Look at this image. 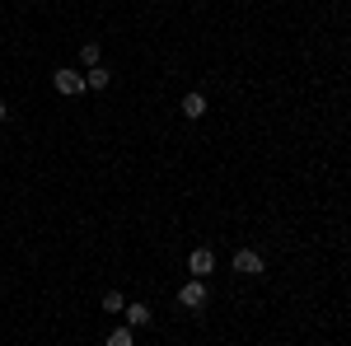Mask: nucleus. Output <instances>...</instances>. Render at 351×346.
<instances>
[{
    "instance_id": "1",
    "label": "nucleus",
    "mask_w": 351,
    "mask_h": 346,
    "mask_svg": "<svg viewBox=\"0 0 351 346\" xmlns=\"http://www.w3.org/2000/svg\"><path fill=\"white\" fill-rule=\"evenodd\" d=\"M52 84H56V94H66V99H80L84 94V75H75L71 66H61V71L52 75Z\"/></svg>"
},
{
    "instance_id": "2",
    "label": "nucleus",
    "mask_w": 351,
    "mask_h": 346,
    "mask_svg": "<svg viewBox=\"0 0 351 346\" xmlns=\"http://www.w3.org/2000/svg\"><path fill=\"white\" fill-rule=\"evenodd\" d=\"M234 271H239V276H258V271H263V253H253V248L234 253Z\"/></svg>"
},
{
    "instance_id": "3",
    "label": "nucleus",
    "mask_w": 351,
    "mask_h": 346,
    "mask_svg": "<svg viewBox=\"0 0 351 346\" xmlns=\"http://www.w3.org/2000/svg\"><path fill=\"white\" fill-rule=\"evenodd\" d=\"M178 304H183V309H202V304H206V286H202V281H188V286L178 291Z\"/></svg>"
},
{
    "instance_id": "4",
    "label": "nucleus",
    "mask_w": 351,
    "mask_h": 346,
    "mask_svg": "<svg viewBox=\"0 0 351 346\" xmlns=\"http://www.w3.org/2000/svg\"><path fill=\"white\" fill-rule=\"evenodd\" d=\"M188 267H192V276H197V281H202V276H206V271H211V267H216V253H211V248H192Z\"/></svg>"
},
{
    "instance_id": "5",
    "label": "nucleus",
    "mask_w": 351,
    "mask_h": 346,
    "mask_svg": "<svg viewBox=\"0 0 351 346\" xmlns=\"http://www.w3.org/2000/svg\"><path fill=\"white\" fill-rule=\"evenodd\" d=\"M84 89H108V71H104V66H89V75H84Z\"/></svg>"
},
{
    "instance_id": "6",
    "label": "nucleus",
    "mask_w": 351,
    "mask_h": 346,
    "mask_svg": "<svg viewBox=\"0 0 351 346\" xmlns=\"http://www.w3.org/2000/svg\"><path fill=\"white\" fill-rule=\"evenodd\" d=\"M202 112H206V99L202 94H188L183 99V117H202Z\"/></svg>"
},
{
    "instance_id": "7",
    "label": "nucleus",
    "mask_w": 351,
    "mask_h": 346,
    "mask_svg": "<svg viewBox=\"0 0 351 346\" xmlns=\"http://www.w3.org/2000/svg\"><path fill=\"white\" fill-rule=\"evenodd\" d=\"M127 323H132V328H145V323H150V309H145V304H127Z\"/></svg>"
},
{
    "instance_id": "8",
    "label": "nucleus",
    "mask_w": 351,
    "mask_h": 346,
    "mask_svg": "<svg viewBox=\"0 0 351 346\" xmlns=\"http://www.w3.org/2000/svg\"><path fill=\"white\" fill-rule=\"evenodd\" d=\"M136 337H132V328H112L108 332V346H132Z\"/></svg>"
},
{
    "instance_id": "9",
    "label": "nucleus",
    "mask_w": 351,
    "mask_h": 346,
    "mask_svg": "<svg viewBox=\"0 0 351 346\" xmlns=\"http://www.w3.org/2000/svg\"><path fill=\"white\" fill-rule=\"evenodd\" d=\"M104 309H108V314H122V309H127V299H122L117 291H108V295H104Z\"/></svg>"
},
{
    "instance_id": "10",
    "label": "nucleus",
    "mask_w": 351,
    "mask_h": 346,
    "mask_svg": "<svg viewBox=\"0 0 351 346\" xmlns=\"http://www.w3.org/2000/svg\"><path fill=\"white\" fill-rule=\"evenodd\" d=\"M80 61H84V66H99V42H84V47H80Z\"/></svg>"
},
{
    "instance_id": "11",
    "label": "nucleus",
    "mask_w": 351,
    "mask_h": 346,
    "mask_svg": "<svg viewBox=\"0 0 351 346\" xmlns=\"http://www.w3.org/2000/svg\"><path fill=\"white\" fill-rule=\"evenodd\" d=\"M5 117H10V112H5V103H0V122H5Z\"/></svg>"
}]
</instances>
